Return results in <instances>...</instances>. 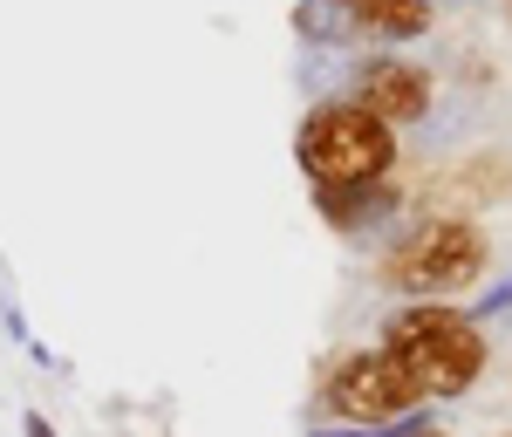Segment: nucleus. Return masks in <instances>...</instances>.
Masks as SVG:
<instances>
[{
  "label": "nucleus",
  "instance_id": "f257e3e1",
  "mask_svg": "<svg viewBox=\"0 0 512 437\" xmlns=\"http://www.w3.org/2000/svg\"><path fill=\"white\" fill-rule=\"evenodd\" d=\"M383 356L403 362V376H410L424 397H458L478 376L485 349H478V335H472L465 315H451V308H410V315L390 328V349H383Z\"/></svg>",
  "mask_w": 512,
  "mask_h": 437
},
{
  "label": "nucleus",
  "instance_id": "f03ea898",
  "mask_svg": "<svg viewBox=\"0 0 512 437\" xmlns=\"http://www.w3.org/2000/svg\"><path fill=\"white\" fill-rule=\"evenodd\" d=\"M301 164L321 185H369L390 164V123H376L355 103H328L301 130Z\"/></svg>",
  "mask_w": 512,
  "mask_h": 437
},
{
  "label": "nucleus",
  "instance_id": "7ed1b4c3",
  "mask_svg": "<svg viewBox=\"0 0 512 437\" xmlns=\"http://www.w3.org/2000/svg\"><path fill=\"white\" fill-rule=\"evenodd\" d=\"M485 260V239L465 226V219H437V226H417V239H403L390 253V280L410 287V294H437V287H465Z\"/></svg>",
  "mask_w": 512,
  "mask_h": 437
},
{
  "label": "nucleus",
  "instance_id": "20e7f679",
  "mask_svg": "<svg viewBox=\"0 0 512 437\" xmlns=\"http://www.w3.org/2000/svg\"><path fill=\"white\" fill-rule=\"evenodd\" d=\"M424 397L410 376H403V362L396 356H355L342 362V376H335V390H328V403L342 410V417H355V424H383V417H403L410 403Z\"/></svg>",
  "mask_w": 512,
  "mask_h": 437
},
{
  "label": "nucleus",
  "instance_id": "39448f33",
  "mask_svg": "<svg viewBox=\"0 0 512 437\" xmlns=\"http://www.w3.org/2000/svg\"><path fill=\"white\" fill-rule=\"evenodd\" d=\"M355 110H369L376 123H417L424 110H431V82H424V69L417 62H376L369 76H362V103Z\"/></svg>",
  "mask_w": 512,
  "mask_h": 437
},
{
  "label": "nucleus",
  "instance_id": "423d86ee",
  "mask_svg": "<svg viewBox=\"0 0 512 437\" xmlns=\"http://www.w3.org/2000/svg\"><path fill=\"white\" fill-rule=\"evenodd\" d=\"M369 21L390 28V35H417L431 14H424V0H369Z\"/></svg>",
  "mask_w": 512,
  "mask_h": 437
},
{
  "label": "nucleus",
  "instance_id": "0eeeda50",
  "mask_svg": "<svg viewBox=\"0 0 512 437\" xmlns=\"http://www.w3.org/2000/svg\"><path fill=\"white\" fill-rule=\"evenodd\" d=\"M424 437H437V431H424Z\"/></svg>",
  "mask_w": 512,
  "mask_h": 437
}]
</instances>
